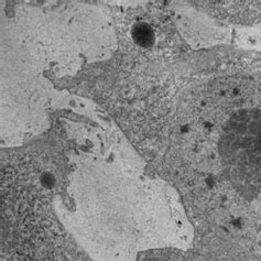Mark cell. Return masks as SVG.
Wrapping results in <instances>:
<instances>
[{"label": "cell", "instance_id": "obj_1", "mask_svg": "<svg viewBox=\"0 0 261 261\" xmlns=\"http://www.w3.org/2000/svg\"><path fill=\"white\" fill-rule=\"evenodd\" d=\"M73 207L61 211L94 261H136L148 249H188L190 230L169 188L118 154L75 158L68 187Z\"/></svg>", "mask_w": 261, "mask_h": 261}, {"label": "cell", "instance_id": "obj_2", "mask_svg": "<svg viewBox=\"0 0 261 261\" xmlns=\"http://www.w3.org/2000/svg\"><path fill=\"white\" fill-rule=\"evenodd\" d=\"M134 38L136 42L141 46H149L152 44L154 34L152 29L146 23H139L134 29Z\"/></svg>", "mask_w": 261, "mask_h": 261}]
</instances>
